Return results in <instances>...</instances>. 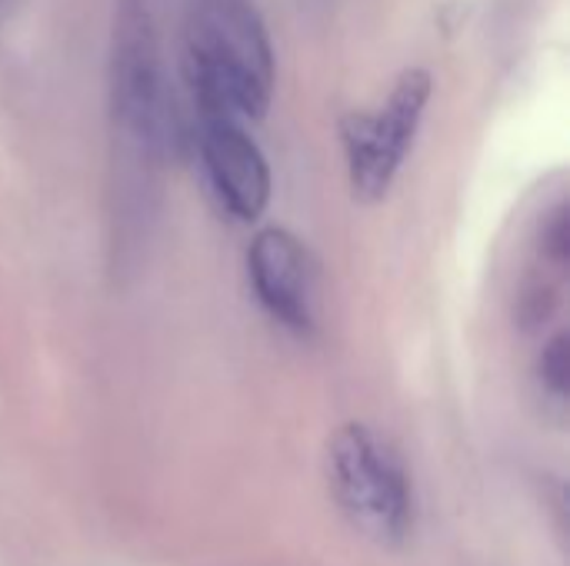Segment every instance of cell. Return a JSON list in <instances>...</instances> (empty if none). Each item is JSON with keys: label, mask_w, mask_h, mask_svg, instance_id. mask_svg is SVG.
Returning a JSON list of instances; mask_svg holds the SVG:
<instances>
[{"label": "cell", "mask_w": 570, "mask_h": 566, "mask_svg": "<svg viewBox=\"0 0 570 566\" xmlns=\"http://www.w3.org/2000/svg\"><path fill=\"white\" fill-rule=\"evenodd\" d=\"M247 274L261 307L287 330L311 334L317 307V274L307 247L281 230L267 227L254 237L247 250Z\"/></svg>", "instance_id": "6"}, {"label": "cell", "mask_w": 570, "mask_h": 566, "mask_svg": "<svg viewBox=\"0 0 570 566\" xmlns=\"http://www.w3.org/2000/svg\"><path fill=\"white\" fill-rule=\"evenodd\" d=\"M200 117V160L217 203L240 224H254L271 203V167L244 120L224 113Z\"/></svg>", "instance_id": "5"}, {"label": "cell", "mask_w": 570, "mask_h": 566, "mask_svg": "<svg viewBox=\"0 0 570 566\" xmlns=\"http://www.w3.org/2000/svg\"><path fill=\"white\" fill-rule=\"evenodd\" d=\"M541 377H544V387L564 400L568 397V377H570V360H568V334H558L548 347H544V357H541Z\"/></svg>", "instance_id": "7"}, {"label": "cell", "mask_w": 570, "mask_h": 566, "mask_svg": "<svg viewBox=\"0 0 570 566\" xmlns=\"http://www.w3.org/2000/svg\"><path fill=\"white\" fill-rule=\"evenodd\" d=\"M431 100V73L407 70L374 113H347L341 120V143L347 157L351 187L361 200H381L424 120Z\"/></svg>", "instance_id": "4"}, {"label": "cell", "mask_w": 570, "mask_h": 566, "mask_svg": "<svg viewBox=\"0 0 570 566\" xmlns=\"http://www.w3.org/2000/svg\"><path fill=\"white\" fill-rule=\"evenodd\" d=\"M327 480L341 514L377 547H401L414 524V497L397 454L364 424L331 437Z\"/></svg>", "instance_id": "2"}, {"label": "cell", "mask_w": 570, "mask_h": 566, "mask_svg": "<svg viewBox=\"0 0 570 566\" xmlns=\"http://www.w3.org/2000/svg\"><path fill=\"white\" fill-rule=\"evenodd\" d=\"M187 83L197 113L257 120L274 93V50L254 0H190Z\"/></svg>", "instance_id": "1"}, {"label": "cell", "mask_w": 570, "mask_h": 566, "mask_svg": "<svg viewBox=\"0 0 570 566\" xmlns=\"http://www.w3.org/2000/svg\"><path fill=\"white\" fill-rule=\"evenodd\" d=\"M110 110L120 130L147 153L164 150L174 137L170 90L147 0H117L114 7Z\"/></svg>", "instance_id": "3"}]
</instances>
